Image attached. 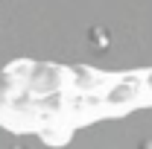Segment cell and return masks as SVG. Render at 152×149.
I'll return each instance as SVG.
<instances>
[{"mask_svg":"<svg viewBox=\"0 0 152 149\" xmlns=\"http://www.w3.org/2000/svg\"><path fill=\"white\" fill-rule=\"evenodd\" d=\"M91 41H94V47L96 50H105V47H108V35H105V29H91Z\"/></svg>","mask_w":152,"mask_h":149,"instance_id":"obj_1","label":"cell"},{"mask_svg":"<svg viewBox=\"0 0 152 149\" xmlns=\"http://www.w3.org/2000/svg\"><path fill=\"white\" fill-rule=\"evenodd\" d=\"M140 149H152V143H143V146H140Z\"/></svg>","mask_w":152,"mask_h":149,"instance_id":"obj_2","label":"cell"},{"mask_svg":"<svg viewBox=\"0 0 152 149\" xmlns=\"http://www.w3.org/2000/svg\"><path fill=\"white\" fill-rule=\"evenodd\" d=\"M15 149H20V146H15Z\"/></svg>","mask_w":152,"mask_h":149,"instance_id":"obj_3","label":"cell"}]
</instances>
